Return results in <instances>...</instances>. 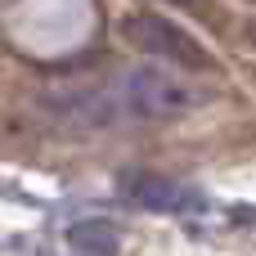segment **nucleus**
Segmentation results:
<instances>
[{
	"instance_id": "3",
	"label": "nucleus",
	"mask_w": 256,
	"mask_h": 256,
	"mask_svg": "<svg viewBox=\"0 0 256 256\" xmlns=\"http://www.w3.org/2000/svg\"><path fill=\"white\" fill-rule=\"evenodd\" d=\"M117 189H122L135 207H144V212H166V216H176V212H194V207H198V194H194L189 184H180V180H171V176H158V171H122Z\"/></svg>"
},
{
	"instance_id": "4",
	"label": "nucleus",
	"mask_w": 256,
	"mask_h": 256,
	"mask_svg": "<svg viewBox=\"0 0 256 256\" xmlns=\"http://www.w3.org/2000/svg\"><path fill=\"white\" fill-rule=\"evenodd\" d=\"M68 248L72 256H117L122 248V234H117V225L112 220H76L72 230H68Z\"/></svg>"
},
{
	"instance_id": "1",
	"label": "nucleus",
	"mask_w": 256,
	"mask_h": 256,
	"mask_svg": "<svg viewBox=\"0 0 256 256\" xmlns=\"http://www.w3.org/2000/svg\"><path fill=\"white\" fill-rule=\"evenodd\" d=\"M117 104H122V112H130V117L171 122V117H184V112L202 108V104H207V90L194 86V81H184V76L171 72V68H153V63H148V68L126 72V81H122V90H117Z\"/></svg>"
},
{
	"instance_id": "5",
	"label": "nucleus",
	"mask_w": 256,
	"mask_h": 256,
	"mask_svg": "<svg viewBox=\"0 0 256 256\" xmlns=\"http://www.w3.org/2000/svg\"><path fill=\"white\" fill-rule=\"evenodd\" d=\"M176 4H202V0H176Z\"/></svg>"
},
{
	"instance_id": "2",
	"label": "nucleus",
	"mask_w": 256,
	"mask_h": 256,
	"mask_svg": "<svg viewBox=\"0 0 256 256\" xmlns=\"http://www.w3.org/2000/svg\"><path fill=\"white\" fill-rule=\"evenodd\" d=\"M122 40L153 54V58H162V63L189 68V72H212L216 68V58L202 50V40L189 36L184 27H176L171 18H162V14H130L122 22Z\"/></svg>"
}]
</instances>
